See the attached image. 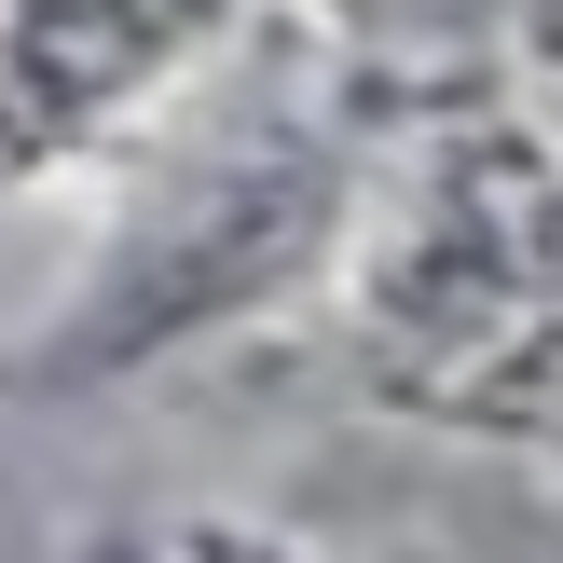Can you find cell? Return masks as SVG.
Returning a JSON list of instances; mask_svg holds the SVG:
<instances>
[{
    "label": "cell",
    "mask_w": 563,
    "mask_h": 563,
    "mask_svg": "<svg viewBox=\"0 0 563 563\" xmlns=\"http://www.w3.org/2000/svg\"><path fill=\"white\" fill-rule=\"evenodd\" d=\"M207 14L220 0H14V27H0V165L82 137L110 97H137Z\"/></svg>",
    "instance_id": "7a4b0ae2"
},
{
    "label": "cell",
    "mask_w": 563,
    "mask_h": 563,
    "mask_svg": "<svg viewBox=\"0 0 563 563\" xmlns=\"http://www.w3.org/2000/svg\"><path fill=\"white\" fill-rule=\"evenodd\" d=\"M302 207H317L302 165H234V179H207L179 220H165V247H137V262L110 275V302L82 317V357H137V344H165V330H192L207 302L262 289V275L302 247Z\"/></svg>",
    "instance_id": "6da1fadb"
}]
</instances>
